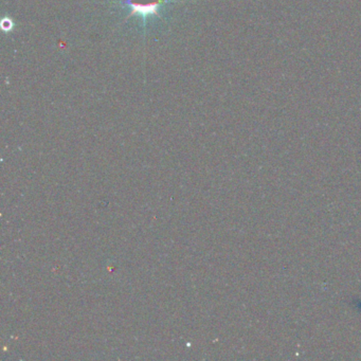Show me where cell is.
I'll list each match as a JSON object with an SVG mask.
<instances>
[{
  "label": "cell",
  "instance_id": "7a4b0ae2",
  "mask_svg": "<svg viewBox=\"0 0 361 361\" xmlns=\"http://www.w3.org/2000/svg\"><path fill=\"white\" fill-rule=\"evenodd\" d=\"M1 29L5 32H10L13 29V22L10 18H4L3 22H1Z\"/></svg>",
  "mask_w": 361,
  "mask_h": 361
},
{
  "label": "cell",
  "instance_id": "6da1fadb",
  "mask_svg": "<svg viewBox=\"0 0 361 361\" xmlns=\"http://www.w3.org/2000/svg\"><path fill=\"white\" fill-rule=\"evenodd\" d=\"M128 1H130L133 8L128 18L135 16V14H140V16H145V18L147 16H149V14L159 16L157 8L162 5V4L166 3V0H128Z\"/></svg>",
  "mask_w": 361,
  "mask_h": 361
}]
</instances>
